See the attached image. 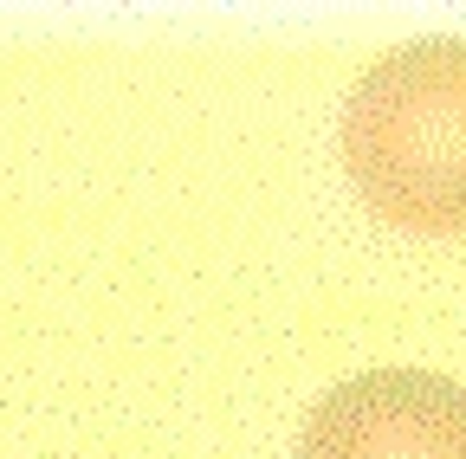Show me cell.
I'll return each mask as SVG.
<instances>
[{
  "label": "cell",
  "mask_w": 466,
  "mask_h": 459,
  "mask_svg": "<svg viewBox=\"0 0 466 459\" xmlns=\"http://www.w3.org/2000/svg\"><path fill=\"white\" fill-rule=\"evenodd\" d=\"M343 175L401 234H466V39L395 45L343 104Z\"/></svg>",
  "instance_id": "obj_1"
},
{
  "label": "cell",
  "mask_w": 466,
  "mask_h": 459,
  "mask_svg": "<svg viewBox=\"0 0 466 459\" xmlns=\"http://www.w3.org/2000/svg\"><path fill=\"white\" fill-rule=\"evenodd\" d=\"M299 459H466V388L428 369L350 375L311 408Z\"/></svg>",
  "instance_id": "obj_2"
}]
</instances>
